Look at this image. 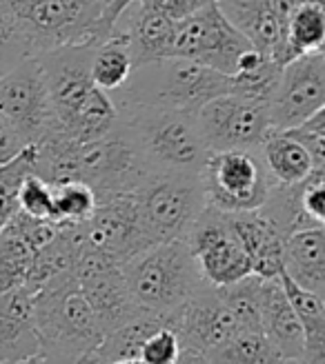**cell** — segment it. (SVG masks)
<instances>
[{"mask_svg":"<svg viewBox=\"0 0 325 364\" xmlns=\"http://www.w3.org/2000/svg\"><path fill=\"white\" fill-rule=\"evenodd\" d=\"M216 5L252 47L274 58L283 43L285 25L281 23L272 0H216Z\"/></svg>","mask_w":325,"mask_h":364,"instance_id":"obj_22","label":"cell"},{"mask_svg":"<svg viewBox=\"0 0 325 364\" xmlns=\"http://www.w3.org/2000/svg\"><path fill=\"white\" fill-rule=\"evenodd\" d=\"M196 116L198 132L210 151H259L269 127L267 102L241 94H225L203 105Z\"/></svg>","mask_w":325,"mask_h":364,"instance_id":"obj_9","label":"cell"},{"mask_svg":"<svg viewBox=\"0 0 325 364\" xmlns=\"http://www.w3.org/2000/svg\"><path fill=\"white\" fill-rule=\"evenodd\" d=\"M229 225L252 262V273L259 278H277L283 271L285 235L269 220L263 209L227 213Z\"/></svg>","mask_w":325,"mask_h":364,"instance_id":"obj_18","label":"cell"},{"mask_svg":"<svg viewBox=\"0 0 325 364\" xmlns=\"http://www.w3.org/2000/svg\"><path fill=\"white\" fill-rule=\"evenodd\" d=\"M116 107L118 122L136 142L152 173L203 171L210 149L198 132L194 114L134 102H116Z\"/></svg>","mask_w":325,"mask_h":364,"instance_id":"obj_2","label":"cell"},{"mask_svg":"<svg viewBox=\"0 0 325 364\" xmlns=\"http://www.w3.org/2000/svg\"><path fill=\"white\" fill-rule=\"evenodd\" d=\"M31 258V247L9 225L0 229V294L25 284Z\"/></svg>","mask_w":325,"mask_h":364,"instance_id":"obj_31","label":"cell"},{"mask_svg":"<svg viewBox=\"0 0 325 364\" xmlns=\"http://www.w3.org/2000/svg\"><path fill=\"white\" fill-rule=\"evenodd\" d=\"M29 56H33L29 38L11 11L0 3V76Z\"/></svg>","mask_w":325,"mask_h":364,"instance_id":"obj_33","label":"cell"},{"mask_svg":"<svg viewBox=\"0 0 325 364\" xmlns=\"http://www.w3.org/2000/svg\"><path fill=\"white\" fill-rule=\"evenodd\" d=\"M259 314H261V329L267 336V340L277 347L283 362L299 364L303 358V329L281 287L279 276L261 280Z\"/></svg>","mask_w":325,"mask_h":364,"instance_id":"obj_21","label":"cell"},{"mask_svg":"<svg viewBox=\"0 0 325 364\" xmlns=\"http://www.w3.org/2000/svg\"><path fill=\"white\" fill-rule=\"evenodd\" d=\"M23 27L33 56L58 47H98L116 27L105 16V3L92 0H0Z\"/></svg>","mask_w":325,"mask_h":364,"instance_id":"obj_5","label":"cell"},{"mask_svg":"<svg viewBox=\"0 0 325 364\" xmlns=\"http://www.w3.org/2000/svg\"><path fill=\"white\" fill-rule=\"evenodd\" d=\"M118 100L196 114L210 100L234 94L232 76L187 58H165L136 67L118 89Z\"/></svg>","mask_w":325,"mask_h":364,"instance_id":"obj_4","label":"cell"},{"mask_svg":"<svg viewBox=\"0 0 325 364\" xmlns=\"http://www.w3.org/2000/svg\"><path fill=\"white\" fill-rule=\"evenodd\" d=\"M178 353H180V340L172 329V324L167 322L143 342L138 358L145 364H174Z\"/></svg>","mask_w":325,"mask_h":364,"instance_id":"obj_36","label":"cell"},{"mask_svg":"<svg viewBox=\"0 0 325 364\" xmlns=\"http://www.w3.org/2000/svg\"><path fill=\"white\" fill-rule=\"evenodd\" d=\"M81 231L87 247L120 264L154 247L134 191L98 198L94 213L81 223Z\"/></svg>","mask_w":325,"mask_h":364,"instance_id":"obj_11","label":"cell"},{"mask_svg":"<svg viewBox=\"0 0 325 364\" xmlns=\"http://www.w3.org/2000/svg\"><path fill=\"white\" fill-rule=\"evenodd\" d=\"M0 114L25 138L38 142L53 124L51 105L36 56L25 58L0 76Z\"/></svg>","mask_w":325,"mask_h":364,"instance_id":"obj_15","label":"cell"},{"mask_svg":"<svg viewBox=\"0 0 325 364\" xmlns=\"http://www.w3.org/2000/svg\"><path fill=\"white\" fill-rule=\"evenodd\" d=\"M128 16V27L123 29L125 41H128V51L132 56L134 69L140 65L158 63L165 58H174V38H176V23L170 21L138 0L123 11Z\"/></svg>","mask_w":325,"mask_h":364,"instance_id":"obj_20","label":"cell"},{"mask_svg":"<svg viewBox=\"0 0 325 364\" xmlns=\"http://www.w3.org/2000/svg\"><path fill=\"white\" fill-rule=\"evenodd\" d=\"M172 316H140L128 324L118 326V329L105 333L103 340L94 347V351L107 362L112 364L116 360L125 358H138L143 342H145L156 329L165 326Z\"/></svg>","mask_w":325,"mask_h":364,"instance_id":"obj_27","label":"cell"},{"mask_svg":"<svg viewBox=\"0 0 325 364\" xmlns=\"http://www.w3.org/2000/svg\"><path fill=\"white\" fill-rule=\"evenodd\" d=\"M180 347H190L210 358L216 349L237 333L241 326L229 306L221 300L216 287L207 284L187 300L170 320Z\"/></svg>","mask_w":325,"mask_h":364,"instance_id":"obj_17","label":"cell"},{"mask_svg":"<svg viewBox=\"0 0 325 364\" xmlns=\"http://www.w3.org/2000/svg\"><path fill=\"white\" fill-rule=\"evenodd\" d=\"M0 364H45V358H43L41 353H36V355L23 358V360H14V362H0Z\"/></svg>","mask_w":325,"mask_h":364,"instance_id":"obj_40","label":"cell"},{"mask_svg":"<svg viewBox=\"0 0 325 364\" xmlns=\"http://www.w3.org/2000/svg\"><path fill=\"white\" fill-rule=\"evenodd\" d=\"M41 353L33 318V291L25 284L0 294V362Z\"/></svg>","mask_w":325,"mask_h":364,"instance_id":"obj_19","label":"cell"},{"mask_svg":"<svg viewBox=\"0 0 325 364\" xmlns=\"http://www.w3.org/2000/svg\"><path fill=\"white\" fill-rule=\"evenodd\" d=\"M174 364H212V362L201 351L190 349V347H180V353Z\"/></svg>","mask_w":325,"mask_h":364,"instance_id":"obj_38","label":"cell"},{"mask_svg":"<svg viewBox=\"0 0 325 364\" xmlns=\"http://www.w3.org/2000/svg\"><path fill=\"white\" fill-rule=\"evenodd\" d=\"M33 318L45 364H74L105 336L74 271L58 273L33 291Z\"/></svg>","mask_w":325,"mask_h":364,"instance_id":"obj_1","label":"cell"},{"mask_svg":"<svg viewBox=\"0 0 325 364\" xmlns=\"http://www.w3.org/2000/svg\"><path fill=\"white\" fill-rule=\"evenodd\" d=\"M285 134L296 138L308 149L316 171H325V109L316 112L305 122L292 127V129H285Z\"/></svg>","mask_w":325,"mask_h":364,"instance_id":"obj_35","label":"cell"},{"mask_svg":"<svg viewBox=\"0 0 325 364\" xmlns=\"http://www.w3.org/2000/svg\"><path fill=\"white\" fill-rule=\"evenodd\" d=\"M92 3H105V5H107V3H110V0H92Z\"/></svg>","mask_w":325,"mask_h":364,"instance_id":"obj_42","label":"cell"},{"mask_svg":"<svg viewBox=\"0 0 325 364\" xmlns=\"http://www.w3.org/2000/svg\"><path fill=\"white\" fill-rule=\"evenodd\" d=\"M183 240L190 247L205 282L212 287L232 284L252 273V262L225 211L205 205Z\"/></svg>","mask_w":325,"mask_h":364,"instance_id":"obj_12","label":"cell"},{"mask_svg":"<svg viewBox=\"0 0 325 364\" xmlns=\"http://www.w3.org/2000/svg\"><path fill=\"white\" fill-rule=\"evenodd\" d=\"M325 109V53H305L281 67L267 114L272 132H285Z\"/></svg>","mask_w":325,"mask_h":364,"instance_id":"obj_14","label":"cell"},{"mask_svg":"<svg viewBox=\"0 0 325 364\" xmlns=\"http://www.w3.org/2000/svg\"><path fill=\"white\" fill-rule=\"evenodd\" d=\"M325 43V0H310L292 11L285 25V36L279 51L274 53L277 65H287L290 60L323 49Z\"/></svg>","mask_w":325,"mask_h":364,"instance_id":"obj_24","label":"cell"},{"mask_svg":"<svg viewBox=\"0 0 325 364\" xmlns=\"http://www.w3.org/2000/svg\"><path fill=\"white\" fill-rule=\"evenodd\" d=\"M212 364H285L263 331L239 329L210 358Z\"/></svg>","mask_w":325,"mask_h":364,"instance_id":"obj_29","label":"cell"},{"mask_svg":"<svg viewBox=\"0 0 325 364\" xmlns=\"http://www.w3.org/2000/svg\"><path fill=\"white\" fill-rule=\"evenodd\" d=\"M36 173V144H27L11 160L0 165V229L18 213V187Z\"/></svg>","mask_w":325,"mask_h":364,"instance_id":"obj_30","label":"cell"},{"mask_svg":"<svg viewBox=\"0 0 325 364\" xmlns=\"http://www.w3.org/2000/svg\"><path fill=\"white\" fill-rule=\"evenodd\" d=\"M96 191L83 180L53 187V211L56 223H85L96 209Z\"/></svg>","mask_w":325,"mask_h":364,"instance_id":"obj_32","label":"cell"},{"mask_svg":"<svg viewBox=\"0 0 325 364\" xmlns=\"http://www.w3.org/2000/svg\"><path fill=\"white\" fill-rule=\"evenodd\" d=\"M134 193L154 245L185 238L192 223L207 205L201 173H150Z\"/></svg>","mask_w":325,"mask_h":364,"instance_id":"obj_6","label":"cell"},{"mask_svg":"<svg viewBox=\"0 0 325 364\" xmlns=\"http://www.w3.org/2000/svg\"><path fill=\"white\" fill-rule=\"evenodd\" d=\"M123 273L134 304L145 316H174L210 284L183 238L145 249L123 264Z\"/></svg>","mask_w":325,"mask_h":364,"instance_id":"obj_3","label":"cell"},{"mask_svg":"<svg viewBox=\"0 0 325 364\" xmlns=\"http://www.w3.org/2000/svg\"><path fill=\"white\" fill-rule=\"evenodd\" d=\"M201 182L205 203L225 213L261 209L274 187L259 151L245 149L210 151Z\"/></svg>","mask_w":325,"mask_h":364,"instance_id":"obj_7","label":"cell"},{"mask_svg":"<svg viewBox=\"0 0 325 364\" xmlns=\"http://www.w3.org/2000/svg\"><path fill=\"white\" fill-rule=\"evenodd\" d=\"M71 271L105 333L145 316L132 300L120 262L85 245Z\"/></svg>","mask_w":325,"mask_h":364,"instance_id":"obj_13","label":"cell"},{"mask_svg":"<svg viewBox=\"0 0 325 364\" xmlns=\"http://www.w3.org/2000/svg\"><path fill=\"white\" fill-rule=\"evenodd\" d=\"M279 74H281V65H277L269 56L252 47L245 53H241L237 69L232 74L234 94L267 102L277 87Z\"/></svg>","mask_w":325,"mask_h":364,"instance_id":"obj_28","label":"cell"},{"mask_svg":"<svg viewBox=\"0 0 325 364\" xmlns=\"http://www.w3.org/2000/svg\"><path fill=\"white\" fill-rule=\"evenodd\" d=\"M150 173L148 162L120 122L107 134L78 144V178L96 191V198L130 193Z\"/></svg>","mask_w":325,"mask_h":364,"instance_id":"obj_8","label":"cell"},{"mask_svg":"<svg viewBox=\"0 0 325 364\" xmlns=\"http://www.w3.org/2000/svg\"><path fill=\"white\" fill-rule=\"evenodd\" d=\"M259 156L274 185H299L316 171L308 149L285 132H269L261 142Z\"/></svg>","mask_w":325,"mask_h":364,"instance_id":"obj_25","label":"cell"},{"mask_svg":"<svg viewBox=\"0 0 325 364\" xmlns=\"http://www.w3.org/2000/svg\"><path fill=\"white\" fill-rule=\"evenodd\" d=\"M138 3L162 14V16H167L174 23H178V21H183V18L196 14L198 9L216 3V0H138Z\"/></svg>","mask_w":325,"mask_h":364,"instance_id":"obj_37","label":"cell"},{"mask_svg":"<svg viewBox=\"0 0 325 364\" xmlns=\"http://www.w3.org/2000/svg\"><path fill=\"white\" fill-rule=\"evenodd\" d=\"M94 49L96 47L92 45H78L36 53L51 105V127H61L67 122L98 89L89 76V63H92Z\"/></svg>","mask_w":325,"mask_h":364,"instance_id":"obj_16","label":"cell"},{"mask_svg":"<svg viewBox=\"0 0 325 364\" xmlns=\"http://www.w3.org/2000/svg\"><path fill=\"white\" fill-rule=\"evenodd\" d=\"M74 364H107V362H105V360H103V358H100V355H98L94 349H92V351L83 353V355H81V358H78Z\"/></svg>","mask_w":325,"mask_h":364,"instance_id":"obj_39","label":"cell"},{"mask_svg":"<svg viewBox=\"0 0 325 364\" xmlns=\"http://www.w3.org/2000/svg\"><path fill=\"white\" fill-rule=\"evenodd\" d=\"M18 211L31 218L56 223V211H53V187L45 182L41 176H27L23 185L18 187Z\"/></svg>","mask_w":325,"mask_h":364,"instance_id":"obj_34","label":"cell"},{"mask_svg":"<svg viewBox=\"0 0 325 364\" xmlns=\"http://www.w3.org/2000/svg\"><path fill=\"white\" fill-rule=\"evenodd\" d=\"M283 273L299 287L325 296V227H310L285 235Z\"/></svg>","mask_w":325,"mask_h":364,"instance_id":"obj_23","label":"cell"},{"mask_svg":"<svg viewBox=\"0 0 325 364\" xmlns=\"http://www.w3.org/2000/svg\"><path fill=\"white\" fill-rule=\"evenodd\" d=\"M132 71L134 65L128 51V41H125L123 29L116 27L112 38L94 49L92 63H89V76H92L98 89L112 94V91H118L128 82Z\"/></svg>","mask_w":325,"mask_h":364,"instance_id":"obj_26","label":"cell"},{"mask_svg":"<svg viewBox=\"0 0 325 364\" xmlns=\"http://www.w3.org/2000/svg\"><path fill=\"white\" fill-rule=\"evenodd\" d=\"M247 49H252L249 41L227 21L216 3L176 23L174 58H187L232 76L241 53Z\"/></svg>","mask_w":325,"mask_h":364,"instance_id":"obj_10","label":"cell"},{"mask_svg":"<svg viewBox=\"0 0 325 364\" xmlns=\"http://www.w3.org/2000/svg\"><path fill=\"white\" fill-rule=\"evenodd\" d=\"M112 364H145L140 358H125V360H116Z\"/></svg>","mask_w":325,"mask_h":364,"instance_id":"obj_41","label":"cell"}]
</instances>
